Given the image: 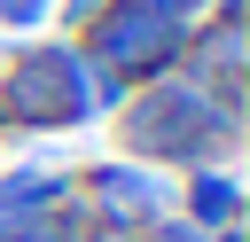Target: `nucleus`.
Listing matches in <instances>:
<instances>
[{
	"mask_svg": "<svg viewBox=\"0 0 250 242\" xmlns=\"http://www.w3.org/2000/svg\"><path fill=\"white\" fill-rule=\"evenodd\" d=\"M188 39V23L172 16V8H156V0H117L109 8V23H102V70L109 78H148V70H164V55Z\"/></svg>",
	"mask_w": 250,
	"mask_h": 242,
	"instance_id": "f03ea898",
	"label": "nucleus"
},
{
	"mask_svg": "<svg viewBox=\"0 0 250 242\" xmlns=\"http://www.w3.org/2000/svg\"><path fill=\"white\" fill-rule=\"evenodd\" d=\"M156 8H172V16H188V8H195V0H156Z\"/></svg>",
	"mask_w": 250,
	"mask_h": 242,
	"instance_id": "0eeeda50",
	"label": "nucleus"
},
{
	"mask_svg": "<svg viewBox=\"0 0 250 242\" xmlns=\"http://www.w3.org/2000/svg\"><path fill=\"white\" fill-rule=\"evenodd\" d=\"M180 219H188V226H203V234L242 226V180H234V172L195 164V172H188V211H180Z\"/></svg>",
	"mask_w": 250,
	"mask_h": 242,
	"instance_id": "20e7f679",
	"label": "nucleus"
},
{
	"mask_svg": "<svg viewBox=\"0 0 250 242\" xmlns=\"http://www.w3.org/2000/svg\"><path fill=\"white\" fill-rule=\"evenodd\" d=\"M172 211V187L141 164H94L86 172V226H117V234H141Z\"/></svg>",
	"mask_w": 250,
	"mask_h": 242,
	"instance_id": "7ed1b4c3",
	"label": "nucleus"
},
{
	"mask_svg": "<svg viewBox=\"0 0 250 242\" xmlns=\"http://www.w3.org/2000/svg\"><path fill=\"white\" fill-rule=\"evenodd\" d=\"M86 242H141V234H117V226H86Z\"/></svg>",
	"mask_w": 250,
	"mask_h": 242,
	"instance_id": "423d86ee",
	"label": "nucleus"
},
{
	"mask_svg": "<svg viewBox=\"0 0 250 242\" xmlns=\"http://www.w3.org/2000/svg\"><path fill=\"white\" fill-rule=\"evenodd\" d=\"M125 148L156 164H211L219 148H234V101L195 78H164L125 109Z\"/></svg>",
	"mask_w": 250,
	"mask_h": 242,
	"instance_id": "f257e3e1",
	"label": "nucleus"
},
{
	"mask_svg": "<svg viewBox=\"0 0 250 242\" xmlns=\"http://www.w3.org/2000/svg\"><path fill=\"white\" fill-rule=\"evenodd\" d=\"M0 23H16V31L39 23V0H0Z\"/></svg>",
	"mask_w": 250,
	"mask_h": 242,
	"instance_id": "39448f33",
	"label": "nucleus"
}]
</instances>
